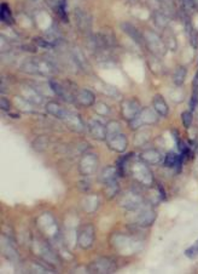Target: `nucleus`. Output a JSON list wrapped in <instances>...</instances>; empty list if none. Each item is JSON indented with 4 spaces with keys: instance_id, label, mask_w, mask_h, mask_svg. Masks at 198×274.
Instances as JSON below:
<instances>
[{
    "instance_id": "e433bc0d",
    "label": "nucleus",
    "mask_w": 198,
    "mask_h": 274,
    "mask_svg": "<svg viewBox=\"0 0 198 274\" xmlns=\"http://www.w3.org/2000/svg\"><path fill=\"white\" fill-rule=\"evenodd\" d=\"M34 43L36 44V46H40V47H52V44L49 43V41L46 40V39H42V38H34Z\"/></svg>"
},
{
    "instance_id": "58836bf2",
    "label": "nucleus",
    "mask_w": 198,
    "mask_h": 274,
    "mask_svg": "<svg viewBox=\"0 0 198 274\" xmlns=\"http://www.w3.org/2000/svg\"><path fill=\"white\" fill-rule=\"evenodd\" d=\"M0 41H1V43H0V47H1V51L2 52H4L5 50H10V45H8V43L5 44L6 39H5L2 35H1V40H0Z\"/></svg>"
},
{
    "instance_id": "a211bd4d",
    "label": "nucleus",
    "mask_w": 198,
    "mask_h": 274,
    "mask_svg": "<svg viewBox=\"0 0 198 274\" xmlns=\"http://www.w3.org/2000/svg\"><path fill=\"white\" fill-rule=\"evenodd\" d=\"M121 28H122L123 32L126 33V34L128 35L129 38L132 39V40H134L138 45L145 44V41H144V35L141 34L139 30L137 29V27L133 26L132 23H128V22H123V23L121 24Z\"/></svg>"
},
{
    "instance_id": "f704fd0d",
    "label": "nucleus",
    "mask_w": 198,
    "mask_h": 274,
    "mask_svg": "<svg viewBox=\"0 0 198 274\" xmlns=\"http://www.w3.org/2000/svg\"><path fill=\"white\" fill-rule=\"evenodd\" d=\"M106 129H107V135L115 134V132L121 131L120 124H118L117 121H110V123L106 125Z\"/></svg>"
},
{
    "instance_id": "9d476101",
    "label": "nucleus",
    "mask_w": 198,
    "mask_h": 274,
    "mask_svg": "<svg viewBox=\"0 0 198 274\" xmlns=\"http://www.w3.org/2000/svg\"><path fill=\"white\" fill-rule=\"evenodd\" d=\"M116 271V266L114 260L109 257H100V259L93 261L90 266V272L91 273H112Z\"/></svg>"
},
{
    "instance_id": "c9c22d12",
    "label": "nucleus",
    "mask_w": 198,
    "mask_h": 274,
    "mask_svg": "<svg viewBox=\"0 0 198 274\" xmlns=\"http://www.w3.org/2000/svg\"><path fill=\"white\" fill-rule=\"evenodd\" d=\"M197 107H198V91H197V90H195L194 95L191 96V100H190V109H191V112L196 111Z\"/></svg>"
},
{
    "instance_id": "9b49d317",
    "label": "nucleus",
    "mask_w": 198,
    "mask_h": 274,
    "mask_svg": "<svg viewBox=\"0 0 198 274\" xmlns=\"http://www.w3.org/2000/svg\"><path fill=\"white\" fill-rule=\"evenodd\" d=\"M80 172L85 176L93 175L98 169V159L95 154H85L79 165Z\"/></svg>"
},
{
    "instance_id": "cd10ccee",
    "label": "nucleus",
    "mask_w": 198,
    "mask_h": 274,
    "mask_svg": "<svg viewBox=\"0 0 198 274\" xmlns=\"http://www.w3.org/2000/svg\"><path fill=\"white\" fill-rule=\"evenodd\" d=\"M182 6L184 15L189 16V17L197 12V4L195 0H182Z\"/></svg>"
},
{
    "instance_id": "f257e3e1",
    "label": "nucleus",
    "mask_w": 198,
    "mask_h": 274,
    "mask_svg": "<svg viewBox=\"0 0 198 274\" xmlns=\"http://www.w3.org/2000/svg\"><path fill=\"white\" fill-rule=\"evenodd\" d=\"M21 68L28 74L42 75V77H52L56 73L55 64L51 63L49 60H42V58L25 61Z\"/></svg>"
},
{
    "instance_id": "bb28decb",
    "label": "nucleus",
    "mask_w": 198,
    "mask_h": 274,
    "mask_svg": "<svg viewBox=\"0 0 198 274\" xmlns=\"http://www.w3.org/2000/svg\"><path fill=\"white\" fill-rule=\"evenodd\" d=\"M0 19L6 24L13 23L12 13H11V10L10 7H8V5L5 4V2H2V4L0 5Z\"/></svg>"
},
{
    "instance_id": "473e14b6",
    "label": "nucleus",
    "mask_w": 198,
    "mask_h": 274,
    "mask_svg": "<svg viewBox=\"0 0 198 274\" xmlns=\"http://www.w3.org/2000/svg\"><path fill=\"white\" fill-rule=\"evenodd\" d=\"M95 111L96 113H97V114L99 115H107L110 113V109H109V107L106 106L105 103H103V102H98V103H96L95 104Z\"/></svg>"
},
{
    "instance_id": "ddd939ff",
    "label": "nucleus",
    "mask_w": 198,
    "mask_h": 274,
    "mask_svg": "<svg viewBox=\"0 0 198 274\" xmlns=\"http://www.w3.org/2000/svg\"><path fill=\"white\" fill-rule=\"evenodd\" d=\"M90 134L93 138L99 141L106 140L107 137V129L104 124H101L99 120H90L87 124Z\"/></svg>"
},
{
    "instance_id": "0eeeda50",
    "label": "nucleus",
    "mask_w": 198,
    "mask_h": 274,
    "mask_svg": "<svg viewBox=\"0 0 198 274\" xmlns=\"http://www.w3.org/2000/svg\"><path fill=\"white\" fill-rule=\"evenodd\" d=\"M141 111V107L139 101L137 98H128V100H124L121 103V113H122L123 118L127 121H131L139 114Z\"/></svg>"
},
{
    "instance_id": "aec40b11",
    "label": "nucleus",
    "mask_w": 198,
    "mask_h": 274,
    "mask_svg": "<svg viewBox=\"0 0 198 274\" xmlns=\"http://www.w3.org/2000/svg\"><path fill=\"white\" fill-rule=\"evenodd\" d=\"M72 56H73V60L75 62V64L79 67V68L85 70L86 73L91 72V64L89 63V61H87L86 57H85L84 52L81 51L79 47H74V50H73L72 52Z\"/></svg>"
},
{
    "instance_id": "4c0bfd02",
    "label": "nucleus",
    "mask_w": 198,
    "mask_h": 274,
    "mask_svg": "<svg viewBox=\"0 0 198 274\" xmlns=\"http://www.w3.org/2000/svg\"><path fill=\"white\" fill-rule=\"evenodd\" d=\"M0 107H1V109H2V111H6V112H8V111H10V107H11L10 101H8L7 98L1 97V98H0Z\"/></svg>"
},
{
    "instance_id": "79ce46f5",
    "label": "nucleus",
    "mask_w": 198,
    "mask_h": 274,
    "mask_svg": "<svg viewBox=\"0 0 198 274\" xmlns=\"http://www.w3.org/2000/svg\"><path fill=\"white\" fill-rule=\"evenodd\" d=\"M197 91H198V90H197Z\"/></svg>"
},
{
    "instance_id": "c85d7f7f",
    "label": "nucleus",
    "mask_w": 198,
    "mask_h": 274,
    "mask_svg": "<svg viewBox=\"0 0 198 274\" xmlns=\"http://www.w3.org/2000/svg\"><path fill=\"white\" fill-rule=\"evenodd\" d=\"M118 191H120V187H118L116 180L111 181V182L105 183V194L109 199H111L112 197H115L116 194L118 193Z\"/></svg>"
},
{
    "instance_id": "423d86ee",
    "label": "nucleus",
    "mask_w": 198,
    "mask_h": 274,
    "mask_svg": "<svg viewBox=\"0 0 198 274\" xmlns=\"http://www.w3.org/2000/svg\"><path fill=\"white\" fill-rule=\"evenodd\" d=\"M106 143L111 151L117 152V153H123L128 147V140L126 135L122 132H115V134H109L106 137Z\"/></svg>"
},
{
    "instance_id": "f3484780",
    "label": "nucleus",
    "mask_w": 198,
    "mask_h": 274,
    "mask_svg": "<svg viewBox=\"0 0 198 274\" xmlns=\"http://www.w3.org/2000/svg\"><path fill=\"white\" fill-rule=\"evenodd\" d=\"M141 162L146 163L148 165H158V164L162 163L163 157L160 152L156 151V149H146L140 155Z\"/></svg>"
},
{
    "instance_id": "dca6fc26",
    "label": "nucleus",
    "mask_w": 198,
    "mask_h": 274,
    "mask_svg": "<svg viewBox=\"0 0 198 274\" xmlns=\"http://www.w3.org/2000/svg\"><path fill=\"white\" fill-rule=\"evenodd\" d=\"M75 18H76V23H78L79 28L81 30H85V32H90L92 28V18L86 11L81 10V9H76L75 10Z\"/></svg>"
},
{
    "instance_id": "20e7f679",
    "label": "nucleus",
    "mask_w": 198,
    "mask_h": 274,
    "mask_svg": "<svg viewBox=\"0 0 198 274\" xmlns=\"http://www.w3.org/2000/svg\"><path fill=\"white\" fill-rule=\"evenodd\" d=\"M158 121V114L154 108L145 107L141 108V111L134 119L129 121V128L132 130H138L143 125H154Z\"/></svg>"
},
{
    "instance_id": "39448f33",
    "label": "nucleus",
    "mask_w": 198,
    "mask_h": 274,
    "mask_svg": "<svg viewBox=\"0 0 198 274\" xmlns=\"http://www.w3.org/2000/svg\"><path fill=\"white\" fill-rule=\"evenodd\" d=\"M137 213L135 216V223L134 225L139 226V227H150L151 225H154L155 220H156V213L152 208L146 205H141L139 209L134 210Z\"/></svg>"
},
{
    "instance_id": "a878e982",
    "label": "nucleus",
    "mask_w": 198,
    "mask_h": 274,
    "mask_svg": "<svg viewBox=\"0 0 198 274\" xmlns=\"http://www.w3.org/2000/svg\"><path fill=\"white\" fill-rule=\"evenodd\" d=\"M186 74H188V70L184 66H179L177 67V69L174 70L173 74V81L177 86H182L184 83H185L186 79Z\"/></svg>"
},
{
    "instance_id": "b1692460",
    "label": "nucleus",
    "mask_w": 198,
    "mask_h": 274,
    "mask_svg": "<svg viewBox=\"0 0 198 274\" xmlns=\"http://www.w3.org/2000/svg\"><path fill=\"white\" fill-rule=\"evenodd\" d=\"M117 175H118V171L116 166H106V168L101 171V175L100 177H99V180H100V182H103L104 185H105L107 182L115 181L116 177H117Z\"/></svg>"
},
{
    "instance_id": "4be33fe9",
    "label": "nucleus",
    "mask_w": 198,
    "mask_h": 274,
    "mask_svg": "<svg viewBox=\"0 0 198 274\" xmlns=\"http://www.w3.org/2000/svg\"><path fill=\"white\" fill-rule=\"evenodd\" d=\"M152 106H154V109L157 112V114L161 115V117H167L168 115V104H167L166 100L161 95L155 96L154 100H152Z\"/></svg>"
},
{
    "instance_id": "6ab92c4d",
    "label": "nucleus",
    "mask_w": 198,
    "mask_h": 274,
    "mask_svg": "<svg viewBox=\"0 0 198 274\" xmlns=\"http://www.w3.org/2000/svg\"><path fill=\"white\" fill-rule=\"evenodd\" d=\"M45 108H46V112L49 113V114L53 115V117L57 118V119H62V120L66 119L68 113H69V111H67L64 107H62L61 104L55 102V101H50V102H47Z\"/></svg>"
},
{
    "instance_id": "2f4dec72",
    "label": "nucleus",
    "mask_w": 198,
    "mask_h": 274,
    "mask_svg": "<svg viewBox=\"0 0 198 274\" xmlns=\"http://www.w3.org/2000/svg\"><path fill=\"white\" fill-rule=\"evenodd\" d=\"M101 91L104 92L106 96H109V97H117V96H120V92L116 90V87L109 85V84H103V87H101Z\"/></svg>"
},
{
    "instance_id": "4468645a",
    "label": "nucleus",
    "mask_w": 198,
    "mask_h": 274,
    "mask_svg": "<svg viewBox=\"0 0 198 274\" xmlns=\"http://www.w3.org/2000/svg\"><path fill=\"white\" fill-rule=\"evenodd\" d=\"M75 102L83 107H92L96 102V96L87 89H81L76 92Z\"/></svg>"
},
{
    "instance_id": "a19ab883",
    "label": "nucleus",
    "mask_w": 198,
    "mask_h": 274,
    "mask_svg": "<svg viewBox=\"0 0 198 274\" xmlns=\"http://www.w3.org/2000/svg\"><path fill=\"white\" fill-rule=\"evenodd\" d=\"M158 189H160L161 198H162V199H166V194H165V191H163V188H162V187H161V185H158Z\"/></svg>"
},
{
    "instance_id": "1a4fd4ad",
    "label": "nucleus",
    "mask_w": 198,
    "mask_h": 274,
    "mask_svg": "<svg viewBox=\"0 0 198 274\" xmlns=\"http://www.w3.org/2000/svg\"><path fill=\"white\" fill-rule=\"evenodd\" d=\"M95 242V227L92 225H85L78 233V244L81 249H89Z\"/></svg>"
},
{
    "instance_id": "c756f323",
    "label": "nucleus",
    "mask_w": 198,
    "mask_h": 274,
    "mask_svg": "<svg viewBox=\"0 0 198 274\" xmlns=\"http://www.w3.org/2000/svg\"><path fill=\"white\" fill-rule=\"evenodd\" d=\"M178 159H179V155L173 153V152H168L165 157V160H163V164H165L166 168H175Z\"/></svg>"
},
{
    "instance_id": "393cba45",
    "label": "nucleus",
    "mask_w": 198,
    "mask_h": 274,
    "mask_svg": "<svg viewBox=\"0 0 198 274\" xmlns=\"http://www.w3.org/2000/svg\"><path fill=\"white\" fill-rule=\"evenodd\" d=\"M154 21L155 24L161 29H166L169 23V16L161 10L154 11Z\"/></svg>"
},
{
    "instance_id": "72a5a7b5",
    "label": "nucleus",
    "mask_w": 198,
    "mask_h": 274,
    "mask_svg": "<svg viewBox=\"0 0 198 274\" xmlns=\"http://www.w3.org/2000/svg\"><path fill=\"white\" fill-rule=\"evenodd\" d=\"M185 256L189 257V259H196V257L198 256V240L196 243H195L194 245H192V247L186 249Z\"/></svg>"
},
{
    "instance_id": "6e6552de",
    "label": "nucleus",
    "mask_w": 198,
    "mask_h": 274,
    "mask_svg": "<svg viewBox=\"0 0 198 274\" xmlns=\"http://www.w3.org/2000/svg\"><path fill=\"white\" fill-rule=\"evenodd\" d=\"M120 204L126 208L127 210L134 211L137 209H139L143 205V198L138 192L134 191H128L126 193H123V196L121 197Z\"/></svg>"
},
{
    "instance_id": "2eb2a0df",
    "label": "nucleus",
    "mask_w": 198,
    "mask_h": 274,
    "mask_svg": "<svg viewBox=\"0 0 198 274\" xmlns=\"http://www.w3.org/2000/svg\"><path fill=\"white\" fill-rule=\"evenodd\" d=\"M64 121H66L68 128L75 132H84L85 129H86L85 123L83 121V119H81L80 115L75 114V113H72V112L68 113V115L66 117V119H64Z\"/></svg>"
},
{
    "instance_id": "f8f14e48",
    "label": "nucleus",
    "mask_w": 198,
    "mask_h": 274,
    "mask_svg": "<svg viewBox=\"0 0 198 274\" xmlns=\"http://www.w3.org/2000/svg\"><path fill=\"white\" fill-rule=\"evenodd\" d=\"M50 87L56 95L58 96L59 98H62L63 101H67V102H75V95L72 94V91L69 90V87L63 85V84L58 83V81L50 80Z\"/></svg>"
},
{
    "instance_id": "5701e85b",
    "label": "nucleus",
    "mask_w": 198,
    "mask_h": 274,
    "mask_svg": "<svg viewBox=\"0 0 198 274\" xmlns=\"http://www.w3.org/2000/svg\"><path fill=\"white\" fill-rule=\"evenodd\" d=\"M162 39H163V41H165L167 49L172 50V51H175V50H177V47H178L177 38H175L174 33L172 32V30H169L168 28L163 29Z\"/></svg>"
},
{
    "instance_id": "412c9836",
    "label": "nucleus",
    "mask_w": 198,
    "mask_h": 274,
    "mask_svg": "<svg viewBox=\"0 0 198 274\" xmlns=\"http://www.w3.org/2000/svg\"><path fill=\"white\" fill-rule=\"evenodd\" d=\"M22 91H23V97L27 101H29L33 104H41L44 101V97L39 94L38 90L33 86H23L22 87Z\"/></svg>"
},
{
    "instance_id": "7ed1b4c3",
    "label": "nucleus",
    "mask_w": 198,
    "mask_h": 274,
    "mask_svg": "<svg viewBox=\"0 0 198 274\" xmlns=\"http://www.w3.org/2000/svg\"><path fill=\"white\" fill-rule=\"evenodd\" d=\"M132 177L144 187H150L154 183V176L146 163H134L131 165Z\"/></svg>"
},
{
    "instance_id": "ea45409f",
    "label": "nucleus",
    "mask_w": 198,
    "mask_h": 274,
    "mask_svg": "<svg viewBox=\"0 0 198 274\" xmlns=\"http://www.w3.org/2000/svg\"><path fill=\"white\" fill-rule=\"evenodd\" d=\"M192 85H194V89H195V90H198V70H197L196 75H195L194 83H192Z\"/></svg>"
},
{
    "instance_id": "f03ea898",
    "label": "nucleus",
    "mask_w": 198,
    "mask_h": 274,
    "mask_svg": "<svg viewBox=\"0 0 198 274\" xmlns=\"http://www.w3.org/2000/svg\"><path fill=\"white\" fill-rule=\"evenodd\" d=\"M143 35L145 45L148 46L150 51L152 52V55H155L156 57H162V56L166 55L168 49H167L162 36H160L157 33L152 32V30H145Z\"/></svg>"
},
{
    "instance_id": "7c9ffc66",
    "label": "nucleus",
    "mask_w": 198,
    "mask_h": 274,
    "mask_svg": "<svg viewBox=\"0 0 198 274\" xmlns=\"http://www.w3.org/2000/svg\"><path fill=\"white\" fill-rule=\"evenodd\" d=\"M182 121L183 125L185 129H190L192 125V121H194V115H192L191 111H186L182 113Z\"/></svg>"
}]
</instances>
